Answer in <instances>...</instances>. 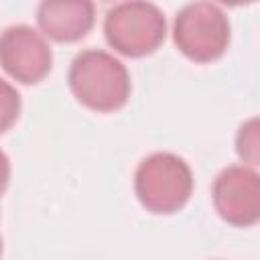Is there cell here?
<instances>
[{"label": "cell", "instance_id": "cell-1", "mask_svg": "<svg viewBox=\"0 0 260 260\" xmlns=\"http://www.w3.org/2000/svg\"><path fill=\"white\" fill-rule=\"evenodd\" d=\"M69 89L89 110L116 112L130 98V73L122 61L102 49L81 51L69 67Z\"/></svg>", "mask_w": 260, "mask_h": 260}, {"label": "cell", "instance_id": "cell-2", "mask_svg": "<svg viewBox=\"0 0 260 260\" xmlns=\"http://www.w3.org/2000/svg\"><path fill=\"white\" fill-rule=\"evenodd\" d=\"M134 191L142 207L158 215H171L189 201L193 173L181 156L154 152L140 160L134 175Z\"/></svg>", "mask_w": 260, "mask_h": 260}, {"label": "cell", "instance_id": "cell-3", "mask_svg": "<svg viewBox=\"0 0 260 260\" xmlns=\"http://www.w3.org/2000/svg\"><path fill=\"white\" fill-rule=\"evenodd\" d=\"M108 45L124 57H146L167 37V18L156 4L122 2L108 10L104 20Z\"/></svg>", "mask_w": 260, "mask_h": 260}, {"label": "cell", "instance_id": "cell-4", "mask_svg": "<svg viewBox=\"0 0 260 260\" xmlns=\"http://www.w3.org/2000/svg\"><path fill=\"white\" fill-rule=\"evenodd\" d=\"M173 41L177 49L195 63L215 61L230 45V18L217 4H187L175 16Z\"/></svg>", "mask_w": 260, "mask_h": 260}, {"label": "cell", "instance_id": "cell-5", "mask_svg": "<svg viewBox=\"0 0 260 260\" xmlns=\"http://www.w3.org/2000/svg\"><path fill=\"white\" fill-rule=\"evenodd\" d=\"M213 207L219 217L236 228H250L260 219V177L254 169L232 165L211 187Z\"/></svg>", "mask_w": 260, "mask_h": 260}, {"label": "cell", "instance_id": "cell-6", "mask_svg": "<svg viewBox=\"0 0 260 260\" xmlns=\"http://www.w3.org/2000/svg\"><path fill=\"white\" fill-rule=\"evenodd\" d=\"M0 65L12 79L32 85L49 75L53 51L32 26L14 24L0 35Z\"/></svg>", "mask_w": 260, "mask_h": 260}, {"label": "cell", "instance_id": "cell-7", "mask_svg": "<svg viewBox=\"0 0 260 260\" xmlns=\"http://www.w3.org/2000/svg\"><path fill=\"white\" fill-rule=\"evenodd\" d=\"M95 20V8L91 2H57L47 0L37 8V22L45 37L57 43H75L83 39Z\"/></svg>", "mask_w": 260, "mask_h": 260}, {"label": "cell", "instance_id": "cell-8", "mask_svg": "<svg viewBox=\"0 0 260 260\" xmlns=\"http://www.w3.org/2000/svg\"><path fill=\"white\" fill-rule=\"evenodd\" d=\"M20 108H22L20 93L16 91V87H12L8 81L0 77V134H4L16 124L20 116Z\"/></svg>", "mask_w": 260, "mask_h": 260}, {"label": "cell", "instance_id": "cell-9", "mask_svg": "<svg viewBox=\"0 0 260 260\" xmlns=\"http://www.w3.org/2000/svg\"><path fill=\"white\" fill-rule=\"evenodd\" d=\"M236 150L246 162L258 165V120L256 118L240 126V132L236 138Z\"/></svg>", "mask_w": 260, "mask_h": 260}, {"label": "cell", "instance_id": "cell-10", "mask_svg": "<svg viewBox=\"0 0 260 260\" xmlns=\"http://www.w3.org/2000/svg\"><path fill=\"white\" fill-rule=\"evenodd\" d=\"M8 181H10V160L4 154V150H0V197L8 187Z\"/></svg>", "mask_w": 260, "mask_h": 260}, {"label": "cell", "instance_id": "cell-11", "mask_svg": "<svg viewBox=\"0 0 260 260\" xmlns=\"http://www.w3.org/2000/svg\"><path fill=\"white\" fill-rule=\"evenodd\" d=\"M0 256H2V236H0Z\"/></svg>", "mask_w": 260, "mask_h": 260}]
</instances>
